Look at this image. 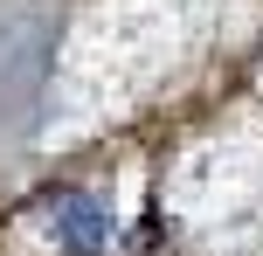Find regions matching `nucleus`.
<instances>
[{"instance_id": "obj_1", "label": "nucleus", "mask_w": 263, "mask_h": 256, "mask_svg": "<svg viewBox=\"0 0 263 256\" xmlns=\"http://www.w3.org/2000/svg\"><path fill=\"white\" fill-rule=\"evenodd\" d=\"M111 235H118V222H111V208L97 201V194L69 187V194L49 201V243L63 249V256H104Z\"/></svg>"}]
</instances>
